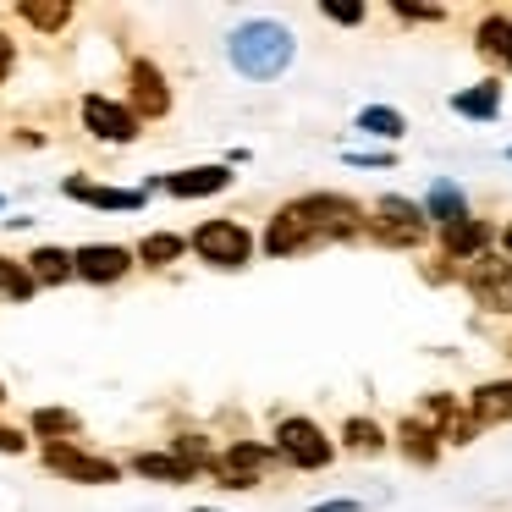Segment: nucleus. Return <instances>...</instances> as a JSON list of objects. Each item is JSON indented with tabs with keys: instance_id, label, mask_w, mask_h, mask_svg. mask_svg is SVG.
Segmentation results:
<instances>
[{
	"instance_id": "1",
	"label": "nucleus",
	"mask_w": 512,
	"mask_h": 512,
	"mask_svg": "<svg viewBox=\"0 0 512 512\" xmlns=\"http://www.w3.org/2000/svg\"><path fill=\"white\" fill-rule=\"evenodd\" d=\"M292 56H298V39H292V28L270 23V17L237 23V28H232V39H226V61H232L237 78H248V83H270V78H281V72L292 67Z\"/></svg>"
},
{
	"instance_id": "2",
	"label": "nucleus",
	"mask_w": 512,
	"mask_h": 512,
	"mask_svg": "<svg viewBox=\"0 0 512 512\" xmlns=\"http://www.w3.org/2000/svg\"><path fill=\"white\" fill-rule=\"evenodd\" d=\"M287 210L298 215L320 243H353V237L369 232L364 204L347 199V193H303V199H287Z\"/></svg>"
},
{
	"instance_id": "3",
	"label": "nucleus",
	"mask_w": 512,
	"mask_h": 512,
	"mask_svg": "<svg viewBox=\"0 0 512 512\" xmlns=\"http://www.w3.org/2000/svg\"><path fill=\"white\" fill-rule=\"evenodd\" d=\"M188 248L204 259L210 270H243L254 259V232L232 215H215V221H199L188 237Z\"/></svg>"
},
{
	"instance_id": "4",
	"label": "nucleus",
	"mask_w": 512,
	"mask_h": 512,
	"mask_svg": "<svg viewBox=\"0 0 512 512\" xmlns=\"http://www.w3.org/2000/svg\"><path fill=\"white\" fill-rule=\"evenodd\" d=\"M369 237L380 248H419L430 237V221H424V204L402 199V193H380L369 204Z\"/></svg>"
},
{
	"instance_id": "5",
	"label": "nucleus",
	"mask_w": 512,
	"mask_h": 512,
	"mask_svg": "<svg viewBox=\"0 0 512 512\" xmlns=\"http://www.w3.org/2000/svg\"><path fill=\"white\" fill-rule=\"evenodd\" d=\"M276 457H281L287 468H298V474H320V468H331L336 441H331V435H325L314 419L287 413V419L276 424Z\"/></svg>"
},
{
	"instance_id": "6",
	"label": "nucleus",
	"mask_w": 512,
	"mask_h": 512,
	"mask_svg": "<svg viewBox=\"0 0 512 512\" xmlns=\"http://www.w3.org/2000/svg\"><path fill=\"white\" fill-rule=\"evenodd\" d=\"M457 281H463V292L474 298V309L485 314H512V259L507 254H479L468 259L463 270H457Z\"/></svg>"
},
{
	"instance_id": "7",
	"label": "nucleus",
	"mask_w": 512,
	"mask_h": 512,
	"mask_svg": "<svg viewBox=\"0 0 512 512\" xmlns=\"http://www.w3.org/2000/svg\"><path fill=\"white\" fill-rule=\"evenodd\" d=\"M45 468L72 485H116L122 479V463L116 457H100V452H83L78 441H45Z\"/></svg>"
},
{
	"instance_id": "8",
	"label": "nucleus",
	"mask_w": 512,
	"mask_h": 512,
	"mask_svg": "<svg viewBox=\"0 0 512 512\" xmlns=\"http://www.w3.org/2000/svg\"><path fill=\"white\" fill-rule=\"evenodd\" d=\"M424 424L441 435V446H468V441H479V419L468 413V402L452 397V391H430V397H424Z\"/></svg>"
},
{
	"instance_id": "9",
	"label": "nucleus",
	"mask_w": 512,
	"mask_h": 512,
	"mask_svg": "<svg viewBox=\"0 0 512 512\" xmlns=\"http://www.w3.org/2000/svg\"><path fill=\"white\" fill-rule=\"evenodd\" d=\"M83 127H89L100 144H138V116H133V105L105 100V94H83Z\"/></svg>"
},
{
	"instance_id": "10",
	"label": "nucleus",
	"mask_w": 512,
	"mask_h": 512,
	"mask_svg": "<svg viewBox=\"0 0 512 512\" xmlns=\"http://www.w3.org/2000/svg\"><path fill=\"white\" fill-rule=\"evenodd\" d=\"M133 248L122 243H83L72 248V265H78V281H89V287H116V281L133 270Z\"/></svg>"
},
{
	"instance_id": "11",
	"label": "nucleus",
	"mask_w": 512,
	"mask_h": 512,
	"mask_svg": "<svg viewBox=\"0 0 512 512\" xmlns=\"http://www.w3.org/2000/svg\"><path fill=\"white\" fill-rule=\"evenodd\" d=\"M270 457H276V446H259V441H232L221 457H215V468H210V474L221 479L226 490H254Z\"/></svg>"
},
{
	"instance_id": "12",
	"label": "nucleus",
	"mask_w": 512,
	"mask_h": 512,
	"mask_svg": "<svg viewBox=\"0 0 512 512\" xmlns=\"http://www.w3.org/2000/svg\"><path fill=\"white\" fill-rule=\"evenodd\" d=\"M232 188V166H188L171 177H149L144 193H171V199H204V193H226Z\"/></svg>"
},
{
	"instance_id": "13",
	"label": "nucleus",
	"mask_w": 512,
	"mask_h": 512,
	"mask_svg": "<svg viewBox=\"0 0 512 512\" xmlns=\"http://www.w3.org/2000/svg\"><path fill=\"white\" fill-rule=\"evenodd\" d=\"M127 89H133V116L138 122H160V116L171 111V83H166V72L155 67V61H133L127 67Z\"/></svg>"
},
{
	"instance_id": "14",
	"label": "nucleus",
	"mask_w": 512,
	"mask_h": 512,
	"mask_svg": "<svg viewBox=\"0 0 512 512\" xmlns=\"http://www.w3.org/2000/svg\"><path fill=\"white\" fill-rule=\"evenodd\" d=\"M61 193L89 204V210H144V199H149L144 188H111V182H89V177H67Z\"/></svg>"
},
{
	"instance_id": "15",
	"label": "nucleus",
	"mask_w": 512,
	"mask_h": 512,
	"mask_svg": "<svg viewBox=\"0 0 512 512\" xmlns=\"http://www.w3.org/2000/svg\"><path fill=\"white\" fill-rule=\"evenodd\" d=\"M490 221H479V215H463V221L441 226V259H452V265H468V259L490 254Z\"/></svg>"
},
{
	"instance_id": "16",
	"label": "nucleus",
	"mask_w": 512,
	"mask_h": 512,
	"mask_svg": "<svg viewBox=\"0 0 512 512\" xmlns=\"http://www.w3.org/2000/svg\"><path fill=\"white\" fill-rule=\"evenodd\" d=\"M320 243V237L309 232V226L298 221V215L287 210V204H281L276 215H270V232H265V254L270 259H287V254H303V248H314Z\"/></svg>"
},
{
	"instance_id": "17",
	"label": "nucleus",
	"mask_w": 512,
	"mask_h": 512,
	"mask_svg": "<svg viewBox=\"0 0 512 512\" xmlns=\"http://www.w3.org/2000/svg\"><path fill=\"white\" fill-rule=\"evenodd\" d=\"M474 50L490 61V67L512 72V17H507V12L479 17V28H474Z\"/></svg>"
},
{
	"instance_id": "18",
	"label": "nucleus",
	"mask_w": 512,
	"mask_h": 512,
	"mask_svg": "<svg viewBox=\"0 0 512 512\" xmlns=\"http://www.w3.org/2000/svg\"><path fill=\"white\" fill-rule=\"evenodd\" d=\"M468 413L479 419V430H485V424H512V375L485 380V386L468 391Z\"/></svg>"
},
{
	"instance_id": "19",
	"label": "nucleus",
	"mask_w": 512,
	"mask_h": 512,
	"mask_svg": "<svg viewBox=\"0 0 512 512\" xmlns=\"http://www.w3.org/2000/svg\"><path fill=\"white\" fill-rule=\"evenodd\" d=\"M463 215H474L468 210V193L457 188V182H430V193H424V221L441 232V226H452V221H463Z\"/></svg>"
},
{
	"instance_id": "20",
	"label": "nucleus",
	"mask_w": 512,
	"mask_h": 512,
	"mask_svg": "<svg viewBox=\"0 0 512 512\" xmlns=\"http://www.w3.org/2000/svg\"><path fill=\"white\" fill-rule=\"evenodd\" d=\"M28 265V276L39 281V287H67L72 276H78V265H72V248H34V254L23 259Z\"/></svg>"
},
{
	"instance_id": "21",
	"label": "nucleus",
	"mask_w": 512,
	"mask_h": 512,
	"mask_svg": "<svg viewBox=\"0 0 512 512\" xmlns=\"http://www.w3.org/2000/svg\"><path fill=\"white\" fill-rule=\"evenodd\" d=\"M452 111L468 116V122H496L501 116V83L485 78V83H474V89L452 94Z\"/></svg>"
},
{
	"instance_id": "22",
	"label": "nucleus",
	"mask_w": 512,
	"mask_h": 512,
	"mask_svg": "<svg viewBox=\"0 0 512 512\" xmlns=\"http://www.w3.org/2000/svg\"><path fill=\"white\" fill-rule=\"evenodd\" d=\"M397 446H402V457H408V463H424V468L441 457V435H435L424 419H402L397 424Z\"/></svg>"
},
{
	"instance_id": "23",
	"label": "nucleus",
	"mask_w": 512,
	"mask_h": 512,
	"mask_svg": "<svg viewBox=\"0 0 512 512\" xmlns=\"http://www.w3.org/2000/svg\"><path fill=\"white\" fill-rule=\"evenodd\" d=\"M133 474L155 479V485H188L193 468L182 463L177 452H138V457H133Z\"/></svg>"
},
{
	"instance_id": "24",
	"label": "nucleus",
	"mask_w": 512,
	"mask_h": 512,
	"mask_svg": "<svg viewBox=\"0 0 512 512\" xmlns=\"http://www.w3.org/2000/svg\"><path fill=\"white\" fill-rule=\"evenodd\" d=\"M342 446H347V452H358V457H380V452L391 446V435L380 430L375 419H364V413H353V419L342 424Z\"/></svg>"
},
{
	"instance_id": "25",
	"label": "nucleus",
	"mask_w": 512,
	"mask_h": 512,
	"mask_svg": "<svg viewBox=\"0 0 512 512\" xmlns=\"http://www.w3.org/2000/svg\"><path fill=\"white\" fill-rule=\"evenodd\" d=\"M138 254V265H149V270H166V265H177L182 254H188V237H177V232H149L144 243L133 248Z\"/></svg>"
},
{
	"instance_id": "26",
	"label": "nucleus",
	"mask_w": 512,
	"mask_h": 512,
	"mask_svg": "<svg viewBox=\"0 0 512 512\" xmlns=\"http://www.w3.org/2000/svg\"><path fill=\"white\" fill-rule=\"evenodd\" d=\"M358 133L380 138V144H397V138L408 133V116L391 111V105H364V111H358Z\"/></svg>"
},
{
	"instance_id": "27",
	"label": "nucleus",
	"mask_w": 512,
	"mask_h": 512,
	"mask_svg": "<svg viewBox=\"0 0 512 512\" xmlns=\"http://www.w3.org/2000/svg\"><path fill=\"white\" fill-rule=\"evenodd\" d=\"M28 430H34L39 441H72V435H78V413L72 408H34Z\"/></svg>"
},
{
	"instance_id": "28",
	"label": "nucleus",
	"mask_w": 512,
	"mask_h": 512,
	"mask_svg": "<svg viewBox=\"0 0 512 512\" xmlns=\"http://www.w3.org/2000/svg\"><path fill=\"white\" fill-rule=\"evenodd\" d=\"M17 17H23L28 28H39V34H61V28L72 23V6H67V0H61V6H34V0H23Z\"/></svg>"
},
{
	"instance_id": "29",
	"label": "nucleus",
	"mask_w": 512,
	"mask_h": 512,
	"mask_svg": "<svg viewBox=\"0 0 512 512\" xmlns=\"http://www.w3.org/2000/svg\"><path fill=\"white\" fill-rule=\"evenodd\" d=\"M39 292V281L28 276V265H17V259L0 254V298H12V303H28Z\"/></svg>"
},
{
	"instance_id": "30",
	"label": "nucleus",
	"mask_w": 512,
	"mask_h": 512,
	"mask_svg": "<svg viewBox=\"0 0 512 512\" xmlns=\"http://www.w3.org/2000/svg\"><path fill=\"white\" fill-rule=\"evenodd\" d=\"M320 17H325V23H342V28H358V23H364V6H353V0H325Z\"/></svg>"
},
{
	"instance_id": "31",
	"label": "nucleus",
	"mask_w": 512,
	"mask_h": 512,
	"mask_svg": "<svg viewBox=\"0 0 512 512\" xmlns=\"http://www.w3.org/2000/svg\"><path fill=\"white\" fill-rule=\"evenodd\" d=\"M391 12L408 17V23H446L441 6H413V0H391Z\"/></svg>"
},
{
	"instance_id": "32",
	"label": "nucleus",
	"mask_w": 512,
	"mask_h": 512,
	"mask_svg": "<svg viewBox=\"0 0 512 512\" xmlns=\"http://www.w3.org/2000/svg\"><path fill=\"white\" fill-rule=\"evenodd\" d=\"M0 452H28V435L12 430V424H0Z\"/></svg>"
},
{
	"instance_id": "33",
	"label": "nucleus",
	"mask_w": 512,
	"mask_h": 512,
	"mask_svg": "<svg viewBox=\"0 0 512 512\" xmlns=\"http://www.w3.org/2000/svg\"><path fill=\"white\" fill-rule=\"evenodd\" d=\"M12 67H17V45H12L6 34H0V83L12 78Z\"/></svg>"
},
{
	"instance_id": "34",
	"label": "nucleus",
	"mask_w": 512,
	"mask_h": 512,
	"mask_svg": "<svg viewBox=\"0 0 512 512\" xmlns=\"http://www.w3.org/2000/svg\"><path fill=\"white\" fill-rule=\"evenodd\" d=\"M347 160H353V166H391L397 155H386V149H380V155H347Z\"/></svg>"
},
{
	"instance_id": "35",
	"label": "nucleus",
	"mask_w": 512,
	"mask_h": 512,
	"mask_svg": "<svg viewBox=\"0 0 512 512\" xmlns=\"http://www.w3.org/2000/svg\"><path fill=\"white\" fill-rule=\"evenodd\" d=\"M314 512H358V501H320Z\"/></svg>"
},
{
	"instance_id": "36",
	"label": "nucleus",
	"mask_w": 512,
	"mask_h": 512,
	"mask_svg": "<svg viewBox=\"0 0 512 512\" xmlns=\"http://www.w3.org/2000/svg\"><path fill=\"white\" fill-rule=\"evenodd\" d=\"M501 254H507V259H512V221H507V226H501Z\"/></svg>"
},
{
	"instance_id": "37",
	"label": "nucleus",
	"mask_w": 512,
	"mask_h": 512,
	"mask_svg": "<svg viewBox=\"0 0 512 512\" xmlns=\"http://www.w3.org/2000/svg\"><path fill=\"white\" fill-rule=\"evenodd\" d=\"M193 512H215V507H193Z\"/></svg>"
},
{
	"instance_id": "38",
	"label": "nucleus",
	"mask_w": 512,
	"mask_h": 512,
	"mask_svg": "<svg viewBox=\"0 0 512 512\" xmlns=\"http://www.w3.org/2000/svg\"><path fill=\"white\" fill-rule=\"evenodd\" d=\"M0 402H6V386H0Z\"/></svg>"
},
{
	"instance_id": "39",
	"label": "nucleus",
	"mask_w": 512,
	"mask_h": 512,
	"mask_svg": "<svg viewBox=\"0 0 512 512\" xmlns=\"http://www.w3.org/2000/svg\"><path fill=\"white\" fill-rule=\"evenodd\" d=\"M0 204H6V199H0Z\"/></svg>"
},
{
	"instance_id": "40",
	"label": "nucleus",
	"mask_w": 512,
	"mask_h": 512,
	"mask_svg": "<svg viewBox=\"0 0 512 512\" xmlns=\"http://www.w3.org/2000/svg\"><path fill=\"white\" fill-rule=\"evenodd\" d=\"M507 353H512V347H507Z\"/></svg>"
}]
</instances>
